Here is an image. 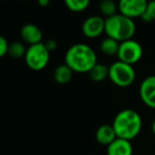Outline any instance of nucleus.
<instances>
[{"label":"nucleus","instance_id":"5","mask_svg":"<svg viewBox=\"0 0 155 155\" xmlns=\"http://www.w3.org/2000/svg\"><path fill=\"white\" fill-rule=\"evenodd\" d=\"M50 60V52L47 50L45 44H36L27 48L25 62L27 66L34 71H41L48 65Z\"/></svg>","mask_w":155,"mask_h":155},{"label":"nucleus","instance_id":"16","mask_svg":"<svg viewBox=\"0 0 155 155\" xmlns=\"http://www.w3.org/2000/svg\"><path fill=\"white\" fill-rule=\"evenodd\" d=\"M117 10H118V5L113 0H103L99 3V11L101 15L105 18L116 15Z\"/></svg>","mask_w":155,"mask_h":155},{"label":"nucleus","instance_id":"23","mask_svg":"<svg viewBox=\"0 0 155 155\" xmlns=\"http://www.w3.org/2000/svg\"><path fill=\"white\" fill-rule=\"evenodd\" d=\"M151 130H152V132H153V134L155 135V120L152 122V124H151Z\"/></svg>","mask_w":155,"mask_h":155},{"label":"nucleus","instance_id":"20","mask_svg":"<svg viewBox=\"0 0 155 155\" xmlns=\"http://www.w3.org/2000/svg\"><path fill=\"white\" fill-rule=\"evenodd\" d=\"M10 44L8 43L7 38L3 36H0V56H5L9 53Z\"/></svg>","mask_w":155,"mask_h":155},{"label":"nucleus","instance_id":"3","mask_svg":"<svg viewBox=\"0 0 155 155\" xmlns=\"http://www.w3.org/2000/svg\"><path fill=\"white\" fill-rule=\"evenodd\" d=\"M136 32V25L134 19L122 14H116L112 17L105 18V34L115 41H122L132 39Z\"/></svg>","mask_w":155,"mask_h":155},{"label":"nucleus","instance_id":"12","mask_svg":"<svg viewBox=\"0 0 155 155\" xmlns=\"http://www.w3.org/2000/svg\"><path fill=\"white\" fill-rule=\"evenodd\" d=\"M116 138L118 137L112 124H102L96 131V139L100 144H103V146L107 147Z\"/></svg>","mask_w":155,"mask_h":155},{"label":"nucleus","instance_id":"9","mask_svg":"<svg viewBox=\"0 0 155 155\" xmlns=\"http://www.w3.org/2000/svg\"><path fill=\"white\" fill-rule=\"evenodd\" d=\"M139 97L143 104L155 108V74L144 78L139 85Z\"/></svg>","mask_w":155,"mask_h":155},{"label":"nucleus","instance_id":"4","mask_svg":"<svg viewBox=\"0 0 155 155\" xmlns=\"http://www.w3.org/2000/svg\"><path fill=\"white\" fill-rule=\"evenodd\" d=\"M108 79L118 87H129L136 79L133 65L116 61L108 66Z\"/></svg>","mask_w":155,"mask_h":155},{"label":"nucleus","instance_id":"21","mask_svg":"<svg viewBox=\"0 0 155 155\" xmlns=\"http://www.w3.org/2000/svg\"><path fill=\"white\" fill-rule=\"evenodd\" d=\"M44 44H45L46 48H47V50L50 53H51L52 51H54V50H56V48H58V41H56L55 39H52V38L47 39Z\"/></svg>","mask_w":155,"mask_h":155},{"label":"nucleus","instance_id":"7","mask_svg":"<svg viewBox=\"0 0 155 155\" xmlns=\"http://www.w3.org/2000/svg\"><path fill=\"white\" fill-rule=\"evenodd\" d=\"M148 5L146 0H120L118 2L119 13L131 19H135L144 14Z\"/></svg>","mask_w":155,"mask_h":155},{"label":"nucleus","instance_id":"6","mask_svg":"<svg viewBox=\"0 0 155 155\" xmlns=\"http://www.w3.org/2000/svg\"><path fill=\"white\" fill-rule=\"evenodd\" d=\"M143 55L142 46L135 39H129L120 43L117 56L118 60L130 65H134L141 60Z\"/></svg>","mask_w":155,"mask_h":155},{"label":"nucleus","instance_id":"15","mask_svg":"<svg viewBox=\"0 0 155 155\" xmlns=\"http://www.w3.org/2000/svg\"><path fill=\"white\" fill-rule=\"evenodd\" d=\"M88 75L95 82H101L105 80L106 78H108V66L97 63L88 72Z\"/></svg>","mask_w":155,"mask_h":155},{"label":"nucleus","instance_id":"22","mask_svg":"<svg viewBox=\"0 0 155 155\" xmlns=\"http://www.w3.org/2000/svg\"><path fill=\"white\" fill-rule=\"evenodd\" d=\"M38 5L41 7H47L50 5V1L49 0H38Z\"/></svg>","mask_w":155,"mask_h":155},{"label":"nucleus","instance_id":"8","mask_svg":"<svg viewBox=\"0 0 155 155\" xmlns=\"http://www.w3.org/2000/svg\"><path fill=\"white\" fill-rule=\"evenodd\" d=\"M82 33L87 38L99 37L105 32V18L101 15H91L83 21L81 27Z\"/></svg>","mask_w":155,"mask_h":155},{"label":"nucleus","instance_id":"1","mask_svg":"<svg viewBox=\"0 0 155 155\" xmlns=\"http://www.w3.org/2000/svg\"><path fill=\"white\" fill-rule=\"evenodd\" d=\"M65 64L72 69L73 72L88 73L97 64V54L91 46L83 43L71 45L64 56Z\"/></svg>","mask_w":155,"mask_h":155},{"label":"nucleus","instance_id":"13","mask_svg":"<svg viewBox=\"0 0 155 155\" xmlns=\"http://www.w3.org/2000/svg\"><path fill=\"white\" fill-rule=\"evenodd\" d=\"M73 71L71 68H69L66 64H61L55 67L53 72V78L56 83L58 84H67L70 82L72 79Z\"/></svg>","mask_w":155,"mask_h":155},{"label":"nucleus","instance_id":"19","mask_svg":"<svg viewBox=\"0 0 155 155\" xmlns=\"http://www.w3.org/2000/svg\"><path fill=\"white\" fill-rule=\"evenodd\" d=\"M141 19L144 21H155V0L152 1H148V5H147V10L144 14L141 16Z\"/></svg>","mask_w":155,"mask_h":155},{"label":"nucleus","instance_id":"17","mask_svg":"<svg viewBox=\"0 0 155 155\" xmlns=\"http://www.w3.org/2000/svg\"><path fill=\"white\" fill-rule=\"evenodd\" d=\"M65 5L71 12L80 13L89 7V0H65Z\"/></svg>","mask_w":155,"mask_h":155},{"label":"nucleus","instance_id":"10","mask_svg":"<svg viewBox=\"0 0 155 155\" xmlns=\"http://www.w3.org/2000/svg\"><path fill=\"white\" fill-rule=\"evenodd\" d=\"M20 37L22 41L29 46L43 43V32L38 26L34 24H26L20 29Z\"/></svg>","mask_w":155,"mask_h":155},{"label":"nucleus","instance_id":"11","mask_svg":"<svg viewBox=\"0 0 155 155\" xmlns=\"http://www.w3.org/2000/svg\"><path fill=\"white\" fill-rule=\"evenodd\" d=\"M106 155H133V146L130 140L116 138L106 147Z\"/></svg>","mask_w":155,"mask_h":155},{"label":"nucleus","instance_id":"2","mask_svg":"<svg viewBox=\"0 0 155 155\" xmlns=\"http://www.w3.org/2000/svg\"><path fill=\"white\" fill-rule=\"evenodd\" d=\"M118 138L131 141L138 136L142 127V120L138 112L132 108H125L115 116L112 123Z\"/></svg>","mask_w":155,"mask_h":155},{"label":"nucleus","instance_id":"18","mask_svg":"<svg viewBox=\"0 0 155 155\" xmlns=\"http://www.w3.org/2000/svg\"><path fill=\"white\" fill-rule=\"evenodd\" d=\"M27 52V48L25 46L24 43L21 41H13V43L10 44V48H9V55L13 58H20L26 55Z\"/></svg>","mask_w":155,"mask_h":155},{"label":"nucleus","instance_id":"14","mask_svg":"<svg viewBox=\"0 0 155 155\" xmlns=\"http://www.w3.org/2000/svg\"><path fill=\"white\" fill-rule=\"evenodd\" d=\"M119 46L120 43L115 39L110 38V37L106 36L105 38H103L100 43V51L105 55H117L119 50Z\"/></svg>","mask_w":155,"mask_h":155}]
</instances>
